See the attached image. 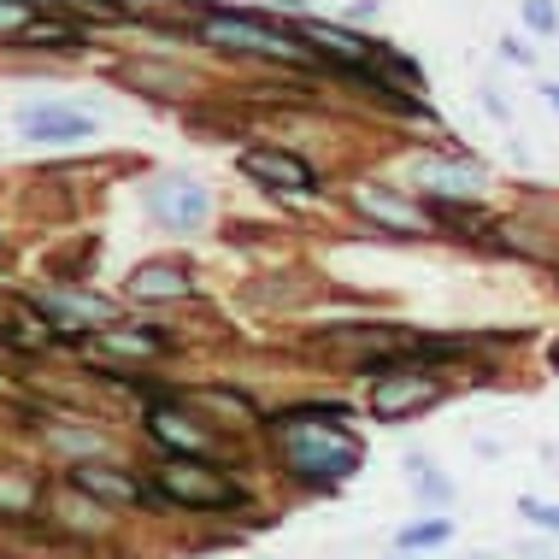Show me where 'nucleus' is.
Here are the masks:
<instances>
[{
    "mask_svg": "<svg viewBox=\"0 0 559 559\" xmlns=\"http://www.w3.org/2000/svg\"><path fill=\"white\" fill-rule=\"evenodd\" d=\"M283 460H289L300 477L336 483L359 465V448L336 430H319V418H283Z\"/></svg>",
    "mask_w": 559,
    "mask_h": 559,
    "instance_id": "obj_1",
    "label": "nucleus"
},
{
    "mask_svg": "<svg viewBox=\"0 0 559 559\" xmlns=\"http://www.w3.org/2000/svg\"><path fill=\"white\" fill-rule=\"evenodd\" d=\"M201 36L218 41V48H236V53H260V59H283V66H300L307 48L295 36H283L277 24H260L248 12H206L201 19Z\"/></svg>",
    "mask_w": 559,
    "mask_h": 559,
    "instance_id": "obj_2",
    "label": "nucleus"
},
{
    "mask_svg": "<svg viewBox=\"0 0 559 559\" xmlns=\"http://www.w3.org/2000/svg\"><path fill=\"white\" fill-rule=\"evenodd\" d=\"M142 206L154 224H165V230H201V224L213 218V194L194 183V177H147Z\"/></svg>",
    "mask_w": 559,
    "mask_h": 559,
    "instance_id": "obj_3",
    "label": "nucleus"
},
{
    "mask_svg": "<svg viewBox=\"0 0 559 559\" xmlns=\"http://www.w3.org/2000/svg\"><path fill=\"white\" fill-rule=\"evenodd\" d=\"M159 501H177V507H236L241 489L224 472H213V465H201V460H165Z\"/></svg>",
    "mask_w": 559,
    "mask_h": 559,
    "instance_id": "obj_4",
    "label": "nucleus"
},
{
    "mask_svg": "<svg viewBox=\"0 0 559 559\" xmlns=\"http://www.w3.org/2000/svg\"><path fill=\"white\" fill-rule=\"evenodd\" d=\"M430 401H442V383L425 377V371H383L371 383V413L377 418H401V413L430 406Z\"/></svg>",
    "mask_w": 559,
    "mask_h": 559,
    "instance_id": "obj_5",
    "label": "nucleus"
},
{
    "mask_svg": "<svg viewBox=\"0 0 559 559\" xmlns=\"http://www.w3.org/2000/svg\"><path fill=\"white\" fill-rule=\"evenodd\" d=\"M12 124H19L29 142H83V135H95V112L41 100V107H19V118H12Z\"/></svg>",
    "mask_w": 559,
    "mask_h": 559,
    "instance_id": "obj_6",
    "label": "nucleus"
},
{
    "mask_svg": "<svg viewBox=\"0 0 559 559\" xmlns=\"http://www.w3.org/2000/svg\"><path fill=\"white\" fill-rule=\"evenodd\" d=\"M241 171H248L253 183L289 189V194H307L312 183H319V171H312L300 154H283V147H248V154H241Z\"/></svg>",
    "mask_w": 559,
    "mask_h": 559,
    "instance_id": "obj_7",
    "label": "nucleus"
},
{
    "mask_svg": "<svg viewBox=\"0 0 559 559\" xmlns=\"http://www.w3.org/2000/svg\"><path fill=\"white\" fill-rule=\"evenodd\" d=\"M406 177H418V183H425L430 194L453 201V194H477L483 165H472V159H430V154H418V159H406Z\"/></svg>",
    "mask_w": 559,
    "mask_h": 559,
    "instance_id": "obj_8",
    "label": "nucleus"
},
{
    "mask_svg": "<svg viewBox=\"0 0 559 559\" xmlns=\"http://www.w3.org/2000/svg\"><path fill=\"white\" fill-rule=\"evenodd\" d=\"M71 489L88 495V501H112V507H135L142 501V483L124 477V472H112V465H100V460H83L78 472H71Z\"/></svg>",
    "mask_w": 559,
    "mask_h": 559,
    "instance_id": "obj_9",
    "label": "nucleus"
},
{
    "mask_svg": "<svg viewBox=\"0 0 559 559\" xmlns=\"http://www.w3.org/2000/svg\"><path fill=\"white\" fill-rule=\"evenodd\" d=\"M354 206L366 213L371 224H383V230H395V236H413V230H425V213H418L413 201H401L395 189H383V183H371V189H354Z\"/></svg>",
    "mask_w": 559,
    "mask_h": 559,
    "instance_id": "obj_10",
    "label": "nucleus"
},
{
    "mask_svg": "<svg viewBox=\"0 0 559 559\" xmlns=\"http://www.w3.org/2000/svg\"><path fill=\"white\" fill-rule=\"evenodd\" d=\"M307 41H312V48H324L330 59H342V66H366V59H383V48H377L371 36H354V29L324 24V19L307 24Z\"/></svg>",
    "mask_w": 559,
    "mask_h": 559,
    "instance_id": "obj_11",
    "label": "nucleus"
},
{
    "mask_svg": "<svg viewBox=\"0 0 559 559\" xmlns=\"http://www.w3.org/2000/svg\"><path fill=\"white\" fill-rule=\"evenodd\" d=\"M147 425H154V436H159L165 448L183 453V460H201V453L213 448V442H206V430H194L183 413H171V406H154V413H147Z\"/></svg>",
    "mask_w": 559,
    "mask_h": 559,
    "instance_id": "obj_12",
    "label": "nucleus"
},
{
    "mask_svg": "<svg viewBox=\"0 0 559 559\" xmlns=\"http://www.w3.org/2000/svg\"><path fill=\"white\" fill-rule=\"evenodd\" d=\"M130 295H142V300H177V295H189V271L171 265V260H154V265L130 271Z\"/></svg>",
    "mask_w": 559,
    "mask_h": 559,
    "instance_id": "obj_13",
    "label": "nucleus"
},
{
    "mask_svg": "<svg viewBox=\"0 0 559 559\" xmlns=\"http://www.w3.org/2000/svg\"><path fill=\"white\" fill-rule=\"evenodd\" d=\"M36 307L41 312H53V319H66V324H100V319H112V300H100V295H36Z\"/></svg>",
    "mask_w": 559,
    "mask_h": 559,
    "instance_id": "obj_14",
    "label": "nucleus"
},
{
    "mask_svg": "<svg viewBox=\"0 0 559 559\" xmlns=\"http://www.w3.org/2000/svg\"><path fill=\"white\" fill-rule=\"evenodd\" d=\"M19 41H29V48H78L83 29L66 24V19H41V12H36V19L19 29Z\"/></svg>",
    "mask_w": 559,
    "mask_h": 559,
    "instance_id": "obj_15",
    "label": "nucleus"
},
{
    "mask_svg": "<svg viewBox=\"0 0 559 559\" xmlns=\"http://www.w3.org/2000/svg\"><path fill=\"white\" fill-rule=\"evenodd\" d=\"M29 507H36V477L0 465V512H29Z\"/></svg>",
    "mask_w": 559,
    "mask_h": 559,
    "instance_id": "obj_16",
    "label": "nucleus"
},
{
    "mask_svg": "<svg viewBox=\"0 0 559 559\" xmlns=\"http://www.w3.org/2000/svg\"><path fill=\"white\" fill-rule=\"evenodd\" d=\"M453 536L448 519H430V524H406L401 531V548H442V542Z\"/></svg>",
    "mask_w": 559,
    "mask_h": 559,
    "instance_id": "obj_17",
    "label": "nucleus"
},
{
    "mask_svg": "<svg viewBox=\"0 0 559 559\" xmlns=\"http://www.w3.org/2000/svg\"><path fill=\"white\" fill-rule=\"evenodd\" d=\"M48 442H53V448H66V453H100V448H107L95 430H53Z\"/></svg>",
    "mask_w": 559,
    "mask_h": 559,
    "instance_id": "obj_18",
    "label": "nucleus"
},
{
    "mask_svg": "<svg viewBox=\"0 0 559 559\" xmlns=\"http://www.w3.org/2000/svg\"><path fill=\"white\" fill-rule=\"evenodd\" d=\"M519 512H524V519H531V524H548V531H559V507L536 501V495H524V501H519Z\"/></svg>",
    "mask_w": 559,
    "mask_h": 559,
    "instance_id": "obj_19",
    "label": "nucleus"
},
{
    "mask_svg": "<svg viewBox=\"0 0 559 559\" xmlns=\"http://www.w3.org/2000/svg\"><path fill=\"white\" fill-rule=\"evenodd\" d=\"M524 24H531V29H542V36H548V29H559V12L548 7V0H531V7H524Z\"/></svg>",
    "mask_w": 559,
    "mask_h": 559,
    "instance_id": "obj_20",
    "label": "nucleus"
},
{
    "mask_svg": "<svg viewBox=\"0 0 559 559\" xmlns=\"http://www.w3.org/2000/svg\"><path fill=\"white\" fill-rule=\"evenodd\" d=\"M29 19H36L29 7H0V29H24Z\"/></svg>",
    "mask_w": 559,
    "mask_h": 559,
    "instance_id": "obj_21",
    "label": "nucleus"
},
{
    "mask_svg": "<svg viewBox=\"0 0 559 559\" xmlns=\"http://www.w3.org/2000/svg\"><path fill=\"white\" fill-rule=\"evenodd\" d=\"M542 95H548V100H554V107H559V88H554V83H542Z\"/></svg>",
    "mask_w": 559,
    "mask_h": 559,
    "instance_id": "obj_22",
    "label": "nucleus"
},
{
    "mask_svg": "<svg viewBox=\"0 0 559 559\" xmlns=\"http://www.w3.org/2000/svg\"><path fill=\"white\" fill-rule=\"evenodd\" d=\"M554 366H559V342H554Z\"/></svg>",
    "mask_w": 559,
    "mask_h": 559,
    "instance_id": "obj_23",
    "label": "nucleus"
}]
</instances>
